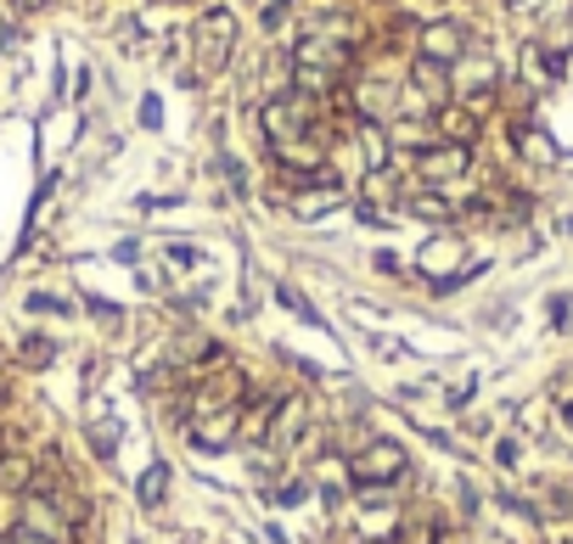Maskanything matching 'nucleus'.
<instances>
[{"label":"nucleus","mask_w":573,"mask_h":544,"mask_svg":"<svg viewBox=\"0 0 573 544\" xmlns=\"http://www.w3.org/2000/svg\"><path fill=\"white\" fill-rule=\"evenodd\" d=\"M51 359H57V348H51V342H40V337H29V342H23V366H51Z\"/></svg>","instance_id":"nucleus-18"},{"label":"nucleus","mask_w":573,"mask_h":544,"mask_svg":"<svg viewBox=\"0 0 573 544\" xmlns=\"http://www.w3.org/2000/svg\"><path fill=\"white\" fill-rule=\"evenodd\" d=\"M192 438L203 449H225L242 438V404H214V410H192Z\"/></svg>","instance_id":"nucleus-3"},{"label":"nucleus","mask_w":573,"mask_h":544,"mask_svg":"<svg viewBox=\"0 0 573 544\" xmlns=\"http://www.w3.org/2000/svg\"><path fill=\"white\" fill-rule=\"evenodd\" d=\"M393 544H439V538H433V527H428V522H411V527H399V538H393Z\"/></svg>","instance_id":"nucleus-19"},{"label":"nucleus","mask_w":573,"mask_h":544,"mask_svg":"<svg viewBox=\"0 0 573 544\" xmlns=\"http://www.w3.org/2000/svg\"><path fill=\"white\" fill-rule=\"evenodd\" d=\"M192 40H197V73H219L231 62V45H236V18L231 12H203Z\"/></svg>","instance_id":"nucleus-2"},{"label":"nucleus","mask_w":573,"mask_h":544,"mask_svg":"<svg viewBox=\"0 0 573 544\" xmlns=\"http://www.w3.org/2000/svg\"><path fill=\"white\" fill-rule=\"evenodd\" d=\"M18 7H23V12H40V7H45V0H18Z\"/></svg>","instance_id":"nucleus-24"},{"label":"nucleus","mask_w":573,"mask_h":544,"mask_svg":"<svg viewBox=\"0 0 573 544\" xmlns=\"http://www.w3.org/2000/svg\"><path fill=\"white\" fill-rule=\"evenodd\" d=\"M507 7H523V0H507Z\"/></svg>","instance_id":"nucleus-25"},{"label":"nucleus","mask_w":573,"mask_h":544,"mask_svg":"<svg viewBox=\"0 0 573 544\" xmlns=\"http://www.w3.org/2000/svg\"><path fill=\"white\" fill-rule=\"evenodd\" d=\"M0 494H34V461L0 455Z\"/></svg>","instance_id":"nucleus-10"},{"label":"nucleus","mask_w":573,"mask_h":544,"mask_svg":"<svg viewBox=\"0 0 573 544\" xmlns=\"http://www.w3.org/2000/svg\"><path fill=\"white\" fill-rule=\"evenodd\" d=\"M276 500H282V505H298V500H304V483H282Z\"/></svg>","instance_id":"nucleus-22"},{"label":"nucleus","mask_w":573,"mask_h":544,"mask_svg":"<svg viewBox=\"0 0 573 544\" xmlns=\"http://www.w3.org/2000/svg\"><path fill=\"white\" fill-rule=\"evenodd\" d=\"M45 505L68 522V527H79V522H85L91 516V500H79L73 489H45Z\"/></svg>","instance_id":"nucleus-11"},{"label":"nucleus","mask_w":573,"mask_h":544,"mask_svg":"<svg viewBox=\"0 0 573 544\" xmlns=\"http://www.w3.org/2000/svg\"><path fill=\"white\" fill-rule=\"evenodd\" d=\"M332 203H338V186H320V192H298V197H293L298 214H326Z\"/></svg>","instance_id":"nucleus-12"},{"label":"nucleus","mask_w":573,"mask_h":544,"mask_svg":"<svg viewBox=\"0 0 573 544\" xmlns=\"http://www.w3.org/2000/svg\"><path fill=\"white\" fill-rule=\"evenodd\" d=\"M518 141H523V157H534V163H551L556 152H551V141L545 135H534V130H518Z\"/></svg>","instance_id":"nucleus-14"},{"label":"nucleus","mask_w":573,"mask_h":544,"mask_svg":"<svg viewBox=\"0 0 573 544\" xmlns=\"http://www.w3.org/2000/svg\"><path fill=\"white\" fill-rule=\"evenodd\" d=\"M551 399H556V404H562V410H573V377H562V382H556V388H551Z\"/></svg>","instance_id":"nucleus-20"},{"label":"nucleus","mask_w":573,"mask_h":544,"mask_svg":"<svg viewBox=\"0 0 573 544\" xmlns=\"http://www.w3.org/2000/svg\"><path fill=\"white\" fill-rule=\"evenodd\" d=\"M467 163H472V146H422L417 152V174L428 179V186H444V179H456V174H467Z\"/></svg>","instance_id":"nucleus-5"},{"label":"nucleus","mask_w":573,"mask_h":544,"mask_svg":"<svg viewBox=\"0 0 573 544\" xmlns=\"http://www.w3.org/2000/svg\"><path fill=\"white\" fill-rule=\"evenodd\" d=\"M304 421H309V399H282V404H276V415H270V432H265V443H270V449H287V443H298Z\"/></svg>","instance_id":"nucleus-7"},{"label":"nucleus","mask_w":573,"mask_h":544,"mask_svg":"<svg viewBox=\"0 0 573 544\" xmlns=\"http://www.w3.org/2000/svg\"><path fill=\"white\" fill-rule=\"evenodd\" d=\"M349 472H355V483H366V489H388V483L405 472V443H393V438H366L355 455H349Z\"/></svg>","instance_id":"nucleus-1"},{"label":"nucleus","mask_w":573,"mask_h":544,"mask_svg":"<svg viewBox=\"0 0 573 544\" xmlns=\"http://www.w3.org/2000/svg\"><path fill=\"white\" fill-rule=\"evenodd\" d=\"M91 443H96V455L108 461L113 455V443H119V421L108 415V421H96V432H91Z\"/></svg>","instance_id":"nucleus-16"},{"label":"nucleus","mask_w":573,"mask_h":544,"mask_svg":"<svg viewBox=\"0 0 573 544\" xmlns=\"http://www.w3.org/2000/svg\"><path fill=\"white\" fill-rule=\"evenodd\" d=\"M175 366H157V371H141V393H163V388H175Z\"/></svg>","instance_id":"nucleus-15"},{"label":"nucleus","mask_w":573,"mask_h":544,"mask_svg":"<svg viewBox=\"0 0 573 544\" xmlns=\"http://www.w3.org/2000/svg\"><path fill=\"white\" fill-rule=\"evenodd\" d=\"M7 544H45V538H40V533H29V527H12V538H7Z\"/></svg>","instance_id":"nucleus-23"},{"label":"nucleus","mask_w":573,"mask_h":544,"mask_svg":"<svg viewBox=\"0 0 573 544\" xmlns=\"http://www.w3.org/2000/svg\"><path fill=\"white\" fill-rule=\"evenodd\" d=\"M439 130H444L450 146H472V141H478V113H472V107H444V113H439Z\"/></svg>","instance_id":"nucleus-9"},{"label":"nucleus","mask_w":573,"mask_h":544,"mask_svg":"<svg viewBox=\"0 0 573 544\" xmlns=\"http://www.w3.org/2000/svg\"><path fill=\"white\" fill-rule=\"evenodd\" d=\"M371 348H377V359H399V342H393V337H371Z\"/></svg>","instance_id":"nucleus-21"},{"label":"nucleus","mask_w":573,"mask_h":544,"mask_svg":"<svg viewBox=\"0 0 573 544\" xmlns=\"http://www.w3.org/2000/svg\"><path fill=\"white\" fill-rule=\"evenodd\" d=\"M163 489H170V472L152 466V472L141 478V500H146V505H163Z\"/></svg>","instance_id":"nucleus-13"},{"label":"nucleus","mask_w":573,"mask_h":544,"mask_svg":"<svg viewBox=\"0 0 573 544\" xmlns=\"http://www.w3.org/2000/svg\"><path fill=\"white\" fill-rule=\"evenodd\" d=\"M567 427H573V410H567Z\"/></svg>","instance_id":"nucleus-26"},{"label":"nucleus","mask_w":573,"mask_h":544,"mask_svg":"<svg viewBox=\"0 0 573 544\" xmlns=\"http://www.w3.org/2000/svg\"><path fill=\"white\" fill-rule=\"evenodd\" d=\"M411 84L422 90L428 102H444V96H450V68H444V62H428V57H417V62H411Z\"/></svg>","instance_id":"nucleus-8"},{"label":"nucleus","mask_w":573,"mask_h":544,"mask_svg":"<svg viewBox=\"0 0 573 544\" xmlns=\"http://www.w3.org/2000/svg\"><path fill=\"white\" fill-rule=\"evenodd\" d=\"M405 208H411V214H422V219H450V203H444V197H411Z\"/></svg>","instance_id":"nucleus-17"},{"label":"nucleus","mask_w":573,"mask_h":544,"mask_svg":"<svg viewBox=\"0 0 573 544\" xmlns=\"http://www.w3.org/2000/svg\"><path fill=\"white\" fill-rule=\"evenodd\" d=\"M417 264H422V276H428V281L450 287V281L461 276V264H467V247H461L456 236H433V242L417 253Z\"/></svg>","instance_id":"nucleus-4"},{"label":"nucleus","mask_w":573,"mask_h":544,"mask_svg":"<svg viewBox=\"0 0 573 544\" xmlns=\"http://www.w3.org/2000/svg\"><path fill=\"white\" fill-rule=\"evenodd\" d=\"M422 57L456 68V62L467 57V34H461V23H428V29H422Z\"/></svg>","instance_id":"nucleus-6"}]
</instances>
